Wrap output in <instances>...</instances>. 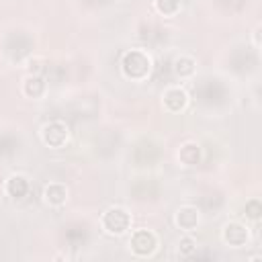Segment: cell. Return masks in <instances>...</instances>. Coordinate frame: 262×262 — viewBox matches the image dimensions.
Segmentation results:
<instances>
[{
    "instance_id": "obj_15",
    "label": "cell",
    "mask_w": 262,
    "mask_h": 262,
    "mask_svg": "<svg viewBox=\"0 0 262 262\" xmlns=\"http://www.w3.org/2000/svg\"><path fill=\"white\" fill-rule=\"evenodd\" d=\"M178 252H180V256H192L194 252H196V244H194V239L192 237H182L180 239V244H178Z\"/></svg>"
},
{
    "instance_id": "obj_3",
    "label": "cell",
    "mask_w": 262,
    "mask_h": 262,
    "mask_svg": "<svg viewBox=\"0 0 262 262\" xmlns=\"http://www.w3.org/2000/svg\"><path fill=\"white\" fill-rule=\"evenodd\" d=\"M68 137H70V129H68V125L63 121H49V123H45L41 127V139L49 147L66 145Z\"/></svg>"
},
{
    "instance_id": "obj_11",
    "label": "cell",
    "mask_w": 262,
    "mask_h": 262,
    "mask_svg": "<svg viewBox=\"0 0 262 262\" xmlns=\"http://www.w3.org/2000/svg\"><path fill=\"white\" fill-rule=\"evenodd\" d=\"M178 158H180V162H182L184 166H194V164H199V160H201V149H199L196 143L188 141V143H184V145L180 147Z\"/></svg>"
},
{
    "instance_id": "obj_4",
    "label": "cell",
    "mask_w": 262,
    "mask_h": 262,
    "mask_svg": "<svg viewBox=\"0 0 262 262\" xmlns=\"http://www.w3.org/2000/svg\"><path fill=\"white\" fill-rule=\"evenodd\" d=\"M129 246H131V250H133L135 256H149L156 250V246H158V237L149 229H137L131 235Z\"/></svg>"
},
{
    "instance_id": "obj_8",
    "label": "cell",
    "mask_w": 262,
    "mask_h": 262,
    "mask_svg": "<svg viewBox=\"0 0 262 262\" xmlns=\"http://www.w3.org/2000/svg\"><path fill=\"white\" fill-rule=\"evenodd\" d=\"M43 196H45V203H49L51 207H59L68 201V188L61 182H51L45 186Z\"/></svg>"
},
{
    "instance_id": "obj_5",
    "label": "cell",
    "mask_w": 262,
    "mask_h": 262,
    "mask_svg": "<svg viewBox=\"0 0 262 262\" xmlns=\"http://www.w3.org/2000/svg\"><path fill=\"white\" fill-rule=\"evenodd\" d=\"M162 102H164V108L168 113H180L188 104V94L178 86H170V88L164 90Z\"/></svg>"
},
{
    "instance_id": "obj_2",
    "label": "cell",
    "mask_w": 262,
    "mask_h": 262,
    "mask_svg": "<svg viewBox=\"0 0 262 262\" xmlns=\"http://www.w3.org/2000/svg\"><path fill=\"white\" fill-rule=\"evenodd\" d=\"M102 229L111 235H123L131 225V215L121 207H111L100 217Z\"/></svg>"
},
{
    "instance_id": "obj_13",
    "label": "cell",
    "mask_w": 262,
    "mask_h": 262,
    "mask_svg": "<svg viewBox=\"0 0 262 262\" xmlns=\"http://www.w3.org/2000/svg\"><path fill=\"white\" fill-rule=\"evenodd\" d=\"M154 6L164 16H174L180 10V0H154Z\"/></svg>"
},
{
    "instance_id": "obj_9",
    "label": "cell",
    "mask_w": 262,
    "mask_h": 262,
    "mask_svg": "<svg viewBox=\"0 0 262 262\" xmlns=\"http://www.w3.org/2000/svg\"><path fill=\"white\" fill-rule=\"evenodd\" d=\"M23 92H25V96H29V98H39V96H43V92H45V80H43L41 76H37V74L29 76V78L23 82Z\"/></svg>"
},
{
    "instance_id": "obj_14",
    "label": "cell",
    "mask_w": 262,
    "mask_h": 262,
    "mask_svg": "<svg viewBox=\"0 0 262 262\" xmlns=\"http://www.w3.org/2000/svg\"><path fill=\"white\" fill-rule=\"evenodd\" d=\"M260 215H262V205H260V201H258V199L248 201V203H246V217L252 219V221H256V219H260Z\"/></svg>"
},
{
    "instance_id": "obj_10",
    "label": "cell",
    "mask_w": 262,
    "mask_h": 262,
    "mask_svg": "<svg viewBox=\"0 0 262 262\" xmlns=\"http://www.w3.org/2000/svg\"><path fill=\"white\" fill-rule=\"evenodd\" d=\"M6 192H8L10 196H14V199L25 196V194L29 192V180H27L25 176H20V174L10 176V178L6 180Z\"/></svg>"
},
{
    "instance_id": "obj_6",
    "label": "cell",
    "mask_w": 262,
    "mask_h": 262,
    "mask_svg": "<svg viewBox=\"0 0 262 262\" xmlns=\"http://www.w3.org/2000/svg\"><path fill=\"white\" fill-rule=\"evenodd\" d=\"M223 242L231 248H242L246 242H248V229L242 225V223H227L223 227Z\"/></svg>"
},
{
    "instance_id": "obj_1",
    "label": "cell",
    "mask_w": 262,
    "mask_h": 262,
    "mask_svg": "<svg viewBox=\"0 0 262 262\" xmlns=\"http://www.w3.org/2000/svg\"><path fill=\"white\" fill-rule=\"evenodd\" d=\"M121 70L125 74V78L129 80H135V82H141L149 76L151 72V59L145 51L141 49H131L123 55V61H121Z\"/></svg>"
},
{
    "instance_id": "obj_12",
    "label": "cell",
    "mask_w": 262,
    "mask_h": 262,
    "mask_svg": "<svg viewBox=\"0 0 262 262\" xmlns=\"http://www.w3.org/2000/svg\"><path fill=\"white\" fill-rule=\"evenodd\" d=\"M194 59L190 55H178L174 59V72L180 76V78H190L194 74Z\"/></svg>"
},
{
    "instance_id": "obj_7",
    "label": "cell",
    "mask_w": 262,
    "mask_h": 262,
    "mask_svg": "<svg viewBox=\"0 0 262 262\" xmlns=\"http://www.w3.org/2000/svg\"><path fill=\"white\" fill-rule=\"evenodd\" d=\"M174 221H176V225H178L180 229L192 231V229H196V225H199V221H201L199 209H196V207H188V205H186V207H180V209L176 211Z\"/></svg>"
}]
</instances>
